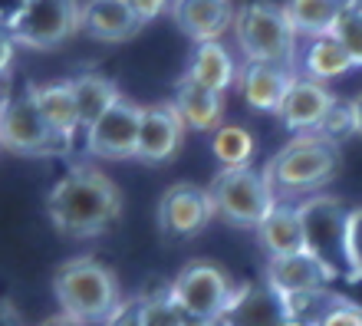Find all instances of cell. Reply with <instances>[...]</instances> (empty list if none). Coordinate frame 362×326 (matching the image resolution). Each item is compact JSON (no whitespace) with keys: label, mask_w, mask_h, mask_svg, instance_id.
<instances>
[{"label":"cell","mask_w":362,"mask_h":326,"mask_svg":"<svg viewBox=\"0 0 362 326\" xmlns=\"http://www.w3.org/2000/svg\"><path fill=\"white\" fill-rule=\"evenodd\" d=\"M349 280L362 284V204L349 214Z\"/></svg>","instance_id":"f546056e"},{"label":"cell","mask_w":362,"mask_h":326,"mask_svg":"<svg viewBox=\"0 0 362 326\" xmlns=\"http://www.w3.org/2000/svg\"><path fill=\"white\" fill-rule=\"evenodd\" d=\"M326 142L339 145L343 139H349V135H356V112H353V99H336L333 109L326 112L323 125H320V132Z\"/></svg>","instance_id":"f1b7e54d"},{"label":"cell","mask_w":362,"mask_h":326,"mask_svg":"<svg viewBox=\"0 0 362 326\" xmlns=\"http://www.w3.org/2000/svg\"><path fill=\"white\" fill-rule=\"evenodd\" d=\"M142 115H145V106L122 96L83 135L86 139V152L93 158H103V162L135 158L139 155V135H142Z\"/></svg>","instance_id":"30bf717a"},{"label":"cell","mask_w":362,"mask_h":326,"mask_svg":"<svg viewBox=\"0 0 362 326\" xmlns=\"http://www.w3.org/2000/svg\"><path fill=\"white\" fill-rule=\"evenodd\" d=\"M83 30V4L27 0L4 13V37L23 50H57Z\"/></svg>","instance_id":"52a82bcc"},{"label":"cell","mask_w":362,"mask_h":326,"mask_svg":"<svg viewBox=\"0 0 362 326\" xmlns=\"http://www.w3.org/2000/svg\"><path fill=\"white\" fill-rule=\"evenodd\" d=\"M47 214L66 238H99L122 214V192L103 168L79 162L49 188Z\"/></svg>","instance_id":"6da1fadb"},{"label":"cell","mask_w":362,"mask_h":326,"mask_svg":"<svg viewBox=\"0 0 362 326\" xmlns=\"http://www.w3.org/2000/svg\"><path fill=\"white\" fill-rule=\"evenodd\" d=\"M260 248L267 250V260L290 257L306 250V234H303V218H300V204L280 202L264 224L257 228Z\"/></svg>","instance_id":"44dd1931"},{"label":"cell","mask_w":362,"mask_h":326,"mask_svg":"<svg viewBox=\"0 0 362 326\" xmlns=\"http://www.w3.org/2000/svg\"><path fill=\"white\" fill-rule=\"evenodd\" d=\"M238 50L244 53V63H280L293 69L296 59V30L286 20V10L280 4H244L238 7L234 20Z\"/></svg>","instance_id":"8992f818"},{"label":"cell","mask_w":362,"mask_h":326,"mask_svg":"<svg viewBox=\"0 0 362 326\" xmlns=\"http://www.w3.org/2000/svg\"><path fill=\"white\" fill-rule=\"evenodd\" d=\"M254 152H257L254 135L238 122H224L211 135V155L221 162V168H250Z\"/></svg>","instance_id":"484cf974"},{"label":"cell","mask_w":362,"mask_h":326,"mask_svg":"<svg viewBox=\"0 0 362 326\" xmlns=\"http://www.w3.org/2000/svg\"><path fill=\"white\" fill-rule=\"evenodd\" d=\"M132 7H135V13H139V20L142 23H148V20H155V17H162L165 10H172L175 4H162V0H132Z\"/></svg>","instance_id":"d6a6232c"},{"label":"cell","mask_w":362,"mask_h":326,"mask_svg":"<svg viewBox=\"0 0 362 326\" xmlns=\"http://www.w3.org/2000/svg\"><path fill=\"white\" fill-rule=\"evenodd\" d=\"M264 280L284 300H296V297H306V293H316V290H326V284L333 277H329V270L310 250H300V254H290V257L267 260Z\"/></svg>","instance_id":"9a60e30c"},{"label":"cell","mask_w":362,"mask_h":326,"mask_svg":"<svg viewBox=\"0 0 362 326\" xmlns=\"http://www.w3.org/2000/svg\"><path fill=\"white\" fill-rule=\"evenodd\" d=\"M40 326H79L76 320H69V317H63V313H59V317H49V320H43V323Z\"/></svg>","instance_id":"d590c367"},{"label":"cell","mask_w":362,"mask_h":326,"mask_svg":"<svg viewBox=\"0 0 362 326\" xmlns=\"http://www.w3.org/2000/svg\"><path fill=\"white\" fill-rule=\"evenodd\" d=\"M333 37L346 47V53L353 57L356 66H362V4H346Z\"/></svg>","instance_id":"83f0119b"},{"label":"cell","mask_w":362,"mask_h":326,"mask_svg":"<svg viewBox=\"0 0 362 326\" xmlns=\"http://www.w3.org/2000/svg\"><path fill=\"white\" fill-rule=\"evenodd\" d=\"M142 323L145 326H185V313L172 297V287H148L142 293Z\"/></svg>","instance_id":"4316f807"},{"label":"cell","mask_w":362,"mask_h":326,"mask_svg":"<svg viewBox=\"0 0 362 326\" xmlns=\"http://www.w3.org/2000/svg\"><path fill=\"white\" fill-rule=\"evenodd\" d=\"M53 293L63 317L76 320L79 326L105 323L125 300L112 267L93 254L69 257L66 264H59V270L53 274Z\"/></svg>","instance_id":"7a4b0ae2"},{"label":"cell","mask_w":362,"mask_h":326,"mask_svg":"<svg viewBox=\"0 0 362 326\" xmlns=\"http://www.w3.org/2000/svg\"><path fill=\"white\" fill-rule=\"evenodd\" d=\"M211 218H214V208H211L208 188L194 182H175L158 198V228L168 240L198 238Z\"/></svg>","instance_id":"8fae6325"},{"label":"cell","mask_w":362,"mask_h":326,"mask_svg":"<svg viewBox=\"0 0 362 326\" xmlns=\"http://www.w3.org/2000/svg\"><path fill=\"white\" fill-rule=\"evenodd\" d=\"M168 287L181 313L198 320H221L238 290L224 274V267L211 260H188Z\"/></svg>","instance_id":"ba28073f"},{"label":"cell","mask_w":362,"mask_h":326,"mask_svg":"<svg viewBox=\"0 0 362 326\" xmlns=\"http://www.w3.org/2000/svg\"><path fill=\"white\" fill-rule=\"evenodd\" d=\"M221 326H296L286 303L267 280H247L234 290Z\"/></svg>","instance_id":"7c38bea8"},{"label":"cell","mask_w":362,"mask_h":326,"mask_svg":"<svg viewBox=\"0 0 362 326\" xmlns=\"http://www.w3.org/2000/svg\"><path fill=\"white\" fill-rule=\"evenodd\" d=\"M214 218L234 228H260L280 204L274 185L257 168H221L208 185Z\"/></svg>","instance_id":"277c9868"},{"label":"cell","mask_w":362,"mask_h":326,"mask_svg":"<svg viewBox=\"0 0 362 326\" xmlns=\"http://www.w3.org/2000/svg\"><path fill=\"white\" fill-rule=\"evenodd\" d=\"M353 57L346 53V47L329 33V37H316L306 40L303 50V76L316 79V83H329V79H339L353 69Z\"/></svg>","instance_id":"d4e9b609"},{"label":"cell","mask_w":362,"mask_h":326,"mask_svg":"<svg viewBox=\"0 0 362 326\" xmlns=\"http://www.w3.org/2000/svg\"><path fill=\"white\" fill-rule=\"evenodd\" d=\"M0 139H4V149L13 155H59L69 149L43 119L33 89H23L20 96H4Z\"/></svg>","instance_id":"9c48e42d"},{"label":"cell","mask_w":362,"mask_h":326,"mask_svg":"<svg viewBox=\"0 0 362 326\" xmlns=\"http://www.w3.org/2000/svg\"><path fill=\"white\" fill-rule=\"evenodd\" d=\"M353 112H356V135L362 139V93L353 99Z\"/></svg>","instance_id":"e575fe53"},{"label":"cell","mask_w":362,"mask_h":326,"mask_svg":"<svg viewBox=\"0 0 362 326\" xmlns=\"http://www.w3.org/2000/svg\"><path fill=\"white\" fill-rule=\"evenodd\" d=\"M103 326H145L142 323V293H135V297H125L115 313L105 320Z\"/></svg>","instance_id":"4dcf8cb0"},{"label":"cell","mask_w":362,"mask_h":326,"mask_svg":"<svg viewBox=\"0 0 362 326\" xmlns=\"http://www.w3.org/2000/svg\"><path fill=\"white\" fill-rule=\"evenodd\" d=\"M33 99H37L40 112L49 122V129L63 139L66 145H73L76 132H83L79 122V106H76V93H73V79H53V83H37Z\"/></svg>","instance_id":"ffe728a7"},{"label":"cell","mask_w":362,"mask_h":326,"mask_svg":"<svg viewBox=\"0 0 362 326\" xmlns=\"http://www.w3.org/2000/svg\"><path fill=\"white\" fill-rule=\"evenodd\" d=\"M73 93H76V106H79V122H83V135L93 129L99 119H103L109 109L122 99V89L115 83L112 76H105V73H79L73 79Z\"/></svg>","instance_id":"7402d4cb"},{"label":"cell","mask_w":362,"mask_h":326,"mask_svg":"<svg viewBox=\"0 0 362 326\" xmlns=\"http://www.w3.org/2000/svg\"><path fill=\"white\" fill-rule=\"evenodd\" d=\"M296 83V69L280 63H244L238 76V89L244 103L257 112H276L284 109L286 96Z\"/></svg>","instance_id":"5bb4252c"},{"label":"cell","mask_w":362,"mask_h":326,"mask_svg":"<svg viewBox=\"0 0 362 326\" xmlns=\"http://www.w3.org/2000/svg\"><path fill=\"white\" fill-rule=\"evenodd\" d=\"M284 10L290 27L296 30V37L316 40L333 33L346 4H336V0H293V4H284Z\"/></svg>","instance_id":"cb8c5ba5"},{"label":"cell","mask_w":362,"mask_h":326,"mask_svg":"<svg viewBox=\"0 0 362 326\" xmlns=\"http://www.w3.org/2000/svg\"><path fill=\"white\" fill-rule=\"evenodd\" d=\"M323 326H362V307L353 303V300H343V303L323 320Z\"/></svg>","instance_id":"1f68e13d"},{"label":"cell","mask_w":362,"mask_h":326,"mask_svg":"<svg viewBox=\"0 0 362 326\" xmlns=\"http://www.w3.org/2000/svg\"><path fill=\"white\" fill-rule=\"evenodd\" d=\"M188 125L181 119L175 103H152L142 115V135H139V162L142 165H165L181 152Z\"/></svg>","instance_id":"4fadbf2b"},{"label":"cell","mask_w":362,"mask_h":326,"mask_svg":"<svg viewBox=\"0 0 362 326\" xmlns=\"http://www.w3.org/2000/svg\"><path fill=\"white\" fill-rule=\"evenodd\" d=\"M4 326H23V320L17 317V307L10 300H4Z\"/></svg>","instance_id":"836d02e7"},{"label":"cell","mask_w":362,"mask_h":326,"mask_svg":"<svg viewBox=\"0 0 362 326\" xmlns=\"http://www.w3.org/2000/svg\"><path fill=\"white\" fill-rule=\"evenodd\" d=\"M185 73H188L194 83H201V86H208L224 96V93L238 83L240 66L230 59V53L221 47V43H201V47H194V53H191V63Z\"/></svg>","instance_id":"603a6c76"},{"label":"cell","mask_w":362,"mask_h":326,"mask_svg":"<svg viewBox=\"0 0 362 326\" xmlns=\"http://www.w3.org/2000/svg\"><path fill=\"white\" fill-rule=\"evenodd\" d=\"M336 96L326 89V83H316L310 76H296L290 96H286L284 109H280V119L293 135H313L320 132L326 112L333 109Z\"/></svg>","instance_id":"2e32d148"},{"label":"cell","mask_w":362,"mask_h":326,"mask_svg":"<svg viewBox=\"0 0 362 326\" xmlns=\"http://www.w3.org/2000/svg\"><path fill=\"white\" fill-rule=\"evenodd\" d=\"M349 214L353 208H346L336 194L326 192L310 194L300 202L306 250L329 270L333 280H349Z\"/></svg>","instance_id":"5b68a950"},{"label":"cell","mask_w":362,"mask_h":326,"mask_svg":"<svg viewBox=\"0 0 362 326\" xmlns=\"http://www.w3.org/2000/svg\"><path fill=\"white\" fill-rule=\"evenodd\" d=\"M339 172V145L326 142L323 135H296L286 142L264 168L267 182L280 194H320V188L336 178Z\"/></svg>","instance_id":"3957f363"},{"label":"cell","mask_w":362,"mask_h":326,"mask_svg":"<svg viewBox=\"0 0 362 326\" xmlns=\"http://www.w3.org/2000/svg\"><path fill=\"white\" fill-rule=\"evenodd\" d=\"M142 30V20L125 0H95L83 4V33L103 43H125Z\"/></svg>","instance_id":"d6986e66"},{"label":"cell","mask_w":362,"mask_h":326,"mask_svg":"<svg viewBox=\"0 0 362 326\" xmlns=\"http://www.w3.org/2000/svg\"><path fill=\"white\" fill-rule=\"evenodd\" d=\"M175 106H178L181 119L188 125L191 132H204V135H214L221 129V119H224V96L214 93V89L201 86L194 79L185 73L178 79V89H175Z\"/></svg>","instance_id":"ac0fdd59"},{"label":"cell","mask_w":362,"mask_h":326,"mask_svg":"<svg viewBox=\"0 0 362 326\" xmlns=\"http://www.w3.org/2000/svg\"><path fill=\"white\" fill-rule=\"evenodd\" d=\"M172 17L194 40V47H201V43H221V37L234 27L238 10L228 0H188V4H175Z\"/></svg>","instance_id":"e0dca14e"}]
</instances>
